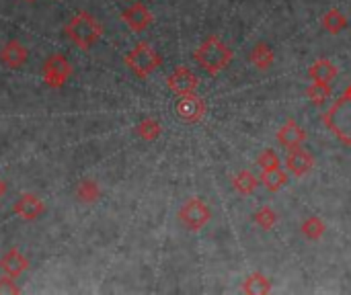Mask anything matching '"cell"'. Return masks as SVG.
Masks as SVG:
<instances>
[{
	"label": "cell",
	"instance_id": "cell-1",
	"mask_svg": "<svg viewBox=\"0 0 351 295\" xmlns=\"http://www.w3.org/2000/svg\"><path fill=\"white\" fill-rule=\"evenodd\" d=\"M232 49L216 35H210L193 53V60L197 62L199 68H204L210 76L220 74L228 64L232 62Z\"/></svg>",
	"mask_w": 351,
	"mask_h": 295
},
{
	"label": "cell",
	"instance_id": "cell-2",
	"mask_svg": "<svg viewBox=\"0 0 351 295\" xmlns=\"http://www.w3.org/2000/svg\"><path fill=\"white\" fill-rule=\"evenodd\" d=\"M64 35L80 49H90L103 35V25L86 10L74 14L66 27H64Z\"/></svg>",
	"mask_w": 351,
	"mask_h": 295
},
{
	"label": "cell",
	"instance_id": "cell-3",
	"mask_svg": "<svg viewBox=\"0 0 351 295\" xmlns=\"http://www.w3.org/2000/svg\"><path fill=\"white\" fill-rule=\"evenodd\" d=\"M323 123L346 144L351 146V99L341 94L329 111L323 113Z\"/></svg>",
	"mask_w": 351,
	"mask_h": 295
},
{
	"label": "cell",
	"instance_id": "cell-4",
	"mask_svg": "<svg viewBox=\"0 0 351 295\" xmlns=\"http://www.w3.org/2000/svg\"><path fill=\"white\" fill-rule=\"evenodd\" d=\"M125 66L138 76V78H148L150 74H154L160 66H162V57L160 53L148 45V43H138L125 57H123Z\"/></svg>",
	"mask_w": 351,
	"mask_h": 295
},
{
	"label": "cell",
	"instance_id": "cell-5",
	"mask_svg": "<svg viewBox=\"0 0 351 295\" xmlns=\"http://www.w3.org/2000/svg\"><path fill=\"white\" fill-rule=\"evenodd\" d=\"M179 220H181V224H183L189 232H199V230H204V228L210 224V220H212V209H210V205H208L204 199L191 197V199H187V201L181 205V209H179Z\"/></svg>",
	"mask_w": 351,
	"mask_h": 295
},
{
	"label": "cell",
	"instance_id": "cell-6",
	"mask_svg": "<svg viewBox=\"0 0 351 295\" xmlns=\"http://www.w3.org/2000/svg\"><path fill=\"white\" fill-rule=\"evenodd\" d=\"M72 76V64L66 55L62 53H53L45 60L43 64V80L51 86V88H60L64 86Z\"/></svg>",
	"mask_w": 351,
	"mask_h": 295
},
{
	"label": "cell",
	"instance_id": "cell-7",
	"mask_svg": "<svg viewBox=\"0 0 351 295\" xmlns=\"http://www.w3.org/2000/svg\"><path fill=\"white\" fill-rule=\"evenodd\" d=\"M167 86L173 94L177 97H185V94H193L197 92L199 86V78L185 66H179L171 72V76L167 78Z\"/></svg>",
	"mask_w": 351,
	"mask_h": 295
},
{
	"label": "cell",
	"instance_id": "cell-8",
	"mask_svg": "<svg viewBox=\"0 0 351 295\" xmlns=\"http://www.w3.org/2000/svg\"><path fill=\"white\" fill-rule=\"evenodd\" d=\"M175 111H177V115H179L181 121H185V123H197L206 115V103L195 92L193 94H185V97H179L177 105H175Z\"/></svg>",
	"mask_w": 351,
	"mask_h": 295
},
{
	"label": "cell",
	"instance_id": "cell-9",
	"mask_svg": "<svg viewBox=\"0 0 351 295\" xmlns=\"http://www.w3.org/2000/svg\"><path fill=\"white\" fill-rule=\"evenodd\" d=\"M286 168L290 175L302 179L315 168V156L308 150H304L302 146L292 148V150H288V156H286Z\"/></svg>",
	"mask_w": 351,
	"mask_h": 295
},
{
	"label": "cell",
	"instance_id": "cell-10",
	"mask_svg": "<svg viewBox=\"0 0 351 295\" xmlns=\"http://www.w3.org/2000/svg\"><path fill=\"white\" fill-rule=\"evenodd\" d=\"M12 211H14L19 218L27 220V222H33V220H37V218H41V216L45 214V203H43L37 195L25 193V195H21V197L14 201Z\"/></svg>",
	"mask_w": 351,
	"mask_h": 295
},
{
	"label": "cell",
	"instance_id": "cell-11",
	"mask_svg": "<svg viewBox=\"0 0 351 295\" xmlns=\"http://www.w3.org/2000/svg\"><path fill=\"white\" fill-rule=\"evenodd\" d=\"M27 60H29V49H27L19 39L6 41V43L2 45V49H0V62H2L4 66L12 68V70L25 66Z\"/></svg>",
	"mask_w": 351,
	"mask_h": 295
},
{
	"label": "cell",
	"instance_id": "cell-12",
	"mask_svg": "<svg viewBox=\"0 0 351 295\" xmlns=\"http://www.w3.org/2000/svg\"><path fill=\"white\" fill-rule=\"evenodd\" d=\"M121 18H123L125 25H128L132 31H136V33L146 31V29L150 27V23H152V14H150V10L146 8V4H142V2H134L128 10H123Z\"/></svg>",
	"mask_w": 351,
	"mask_h": 295
},
{
	"label": "cell",
	"instance_id": "cell-13",
	"mask_svg": "<svg viewBox=\"0 0 351 295\" xmlns=\"http://www.w3.org/2000/svg\"><path fill=\"white\" fill-rule=\"evenodd\" d=\"M278 142H280V146L286 148V150L298 148V146H302V144L306 142V131H304L294 119H288V121L280 127V131H278Z\"/></svg>",
	"mask_w": 351,
	"mask_h": 295
},
{
	"label": "cell",
	"instance_id": "cell-14",
	"mask_svg": "<svg viewBox=\"0 0 351 295\" xmlns=\"http://www.w3.org/2000/svg\"><path fill=\"white\" fill-rule=\"evenodd\" d=\"M27 267H29V261H27V259L23 257V253L16 251V248H10V251L0 259V269H2V273H4L6 277H12V279H16L21 273H25Z\"/></svg>",
	"mask_w": 351,
	"mask_h": 295
},
{
	"label": "cell",
	"instance_id": "cell-15",
	"mask_svg": "<svg viewBox=\"0 0 351 295\" xmlns=\"http://www.w3.org/2000/svg\"><path fill=\"white\" fill-rule=\"evenodd\" d=\"M337 74H339L337 66L331 60H317L308 70V76L313 82H325V84H331L337 78Z\"/></svg>",
	"mask_w": 351,
	"mask_h": 295
},
{
	"label": "cell",
	"instance_id": "cell-16",
	"mask_svg": "<svg viewBox=\"0 0 351 295\" xmlns=\"http://www.w3.org/2000/svg\"><path fill=\"white\" fill-rule=\"evenodd\" d=\"M249 60H251V64L257 66L259 70H267V68H271V64L276 62V53H274V49L269 47V43L259 41V43L251 49Z\"/></svg>",
	"mask_w": 351,
	"mask_h": 295
},
{
	"label": "cell",
	"instance_id": "cell-17",
	"mask_svg": "<svg viewBox=\"0 0 351 295\" xmlns=\"http://www.w3.org/2000/svg\"><path fill=\"white\" fill-rule=\"evenodd\" d=\"M288 172L284 168H271V170H261L259 183L269 191V193H278L282 187H286L288 183Z\"/></svg>",
	"mask_w": 351,
	"mask_h": 295
},
{
	"label": "cell",
	"instance_id": "cell-18",
	"mask_svg": "<svg viewBox=\"0 0 351 295\" xmlns=\"http://www.w3.org/2000/svg\"><path fill=\"white\" fill-rule=\"evenodd\" d=\"M321 23H323V29L329 31L331 35H339V33L346 31L348 25H350L348 16H346L339 8H331L329 12H325V16H323Z\"/></svg>",
	"mask_w": 351,
	"mask_h": 295
},
{
	"label": "cell",
	"instance_id": "cell-19",
	"mask_svg": "<svg viewBox=\"0 0 351 295\" xmlns=\"http://www.w3.org/2000/svg\"><path fill=\"white\" fill-rule=\"evenodd\" d=\"M232 187L237 193L241 195H253L259 187V177L253 175L251 170H241L234 179H232Z\"/></svg>",
	"mask_w": 351,
	"mask_h": 295
},
{
	"label": "cell",
	"instance_id": "cell-20",
	"mask_svg": "<svg viewBox=\"0 0 351 295\" xmlns=\"http://www.w3.org/2000/svg\"><path fill=\"white\" fill-rule=\"evenodd\" d=\"M269 292H271V281L263 273H253L243 283V294L247 295H265Z\"/></svg>",
	"mask_w": 351,
	"mask_h": 295
},
{
	"label": "cell",
	"instance_id": "cell-21",
	"mask_svg": "<svg viewBox=\"0 0 351 295\" xmlns=\"http://www.w3.org/2000/svg\"><path fill=\"white\" fill-rule=\"evenodd\" d=\"M136 133H138L144 142H154V140H158V136L162 133V125H160V121L154 119V117H144V119L138 123Z\"/></svg>",
	"mask_w": 351,
	"mask_h": 295
},
{
	"label": "cell",
	"instance_id": "cell-22",
	"mask_svg": "<svg viewBox=\"0 0 351 295\" xmlns=\"http://www.w3.org/2000/svg\"><path fill=\"white\" fill-rule=\"evenodd\" d=\"M300 230H302V234H304L308 240H321V238L325 236V232H327V226H325V222H323L319 216H308V218L302 222Z\"/></svg>",
	"mask_w": 351,
	"mask_h": 295
},
{
	"label": "cell",
	"instance_id": "cell-23",
	"mask_svg": "<svg viewBox=\"0 0 351 295\" xmlns=\"http://www.w3.org/2000/svg\"><path fill=\"white\" fill-rule=\"evenodd\" d=\"M333 94V88L331 84H325V82H313L308 88H306V97L313 105H323L331 99Z\"/></svg>",
	"mask_w": 351,
	"mask_h": 295
},
{
	"label": "cell",
	"instance_id": "cell-24",
	"mask_svg": "<svg viewBox=\"0 0 351 295\" xmlns=\"http://www.w3.org/2000/svg\"><path fill=\"white\" fill-rule=\"evenodd\" d=\"M76 197H78V201H82V203H95V201H99V197H101V189H99V185L95 183V181H80L78 183V187H76Z\"/></svg>",
	"mask_w": 351,
	"mask_h": 295
},
{
	"label": "cell",
	"instance_id": "cell-25",
	"mask_svg": "<svg viewBox=\"0 0 351 295\" xmlns=\"http://www.w3.org/2000/svg\"><path fill=\"white\" fill-rule=\"evenodd\" d=\"M253 222H255L261 230H271V228L278 224V214H276L274 207L263 205V207H259V209L253 214Z\"/></svg>",
	"mask_w": 351,
	"mask_h": 295
},
{
	"label": "cell",
	"instance_id": "cell-26",
	"mask_svg": "<svg viewBox=\"0 0 351 295\" xmlns=\"http://www.w3.org/2000/svg\"><path fill=\"white\" fill-rule=\"evenodd\" d=\"M257 166H259L261 170L282 168V160H280V156H278V152H276V150L267 148V150H263V152L257 156Z\"/></svg>",
	"mask_w": 351,
	"mask_h": 295
},
{
	"label": "cell",
	"instance_id": "cell-27",
	"mask_svg": "<svg viewBox=\"0 0 351 295\" xmlns=\"http://www.w3.org/2000/svg\"><path fill=\"white\" fill-rule=\"evenodd\" d=\"M0 294H21V290L12 277H2L0 279Z\"/></svg>",
	"mask_w": 351,
	"mask_h": 295
},
{
	"label": "cell",
	"instance_id": "cell-28",
	"mask_svg": "<svg viewBox=\"0 0 351 295\" xmlns=\"http://www.w3.org/2000/svg\"><path fill=\"white\" fill-rule=\"evenodd\" d=\"M6 189H8V187H6V183H4V181L0 179V199H2L4 195H6Z\"/></svg>",
	"mask_w": 351,
	"mask_h": 295
},
{
	"label": "cell",
	"instance_id": "cell-29",
	"mask_svg": "<svg viewBox=\"0 0 351 295\" xmlns=\"http://www.w3.org/2000/svg\"><path fill=\"white\" fill-rule=\"evenodd\" d=\"M343 94H348V97H350V99H351V84H350V86H348V88H346V92H343Z\"/></svg>",
	"mask_w": 351,
	"mask_h": 295
}]
</instances>
